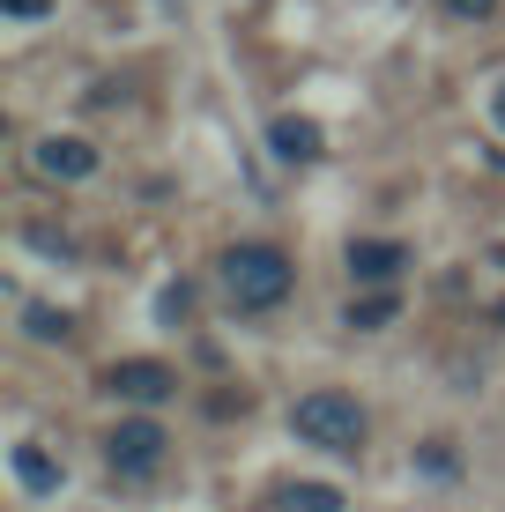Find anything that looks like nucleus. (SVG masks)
I'll use <instances>...</instances> for the list:
<instances>
[{"label":"nucleus","mask_w":505,"mask_h":512,"mask_svg":"<svg viewBox=\"0 0 505 512\" xmlns=\"http://www.w3.org/2000/svg\"><path fill=\"white\" fill-rule=\"evenodd\" d=\"M268 141H275V156H283V164H312V156L327 149L320 127H312V119H298V112H283V119H275Z\"/></svg>","instance_id":"nucleus-7"},{"label":"nucleus","mask_w":505,"mask_h":512,"mask_svg":"<svg viewBox=\"0 0 505 512\" xmlns=\"http://www.w3.org/2000/svg\"><path fill=\"white\" fill-rule=\"evenodd\" d=\"M23 327H30V342H67V334H75V320H67V312H52V305H30Z\"/></svg>","instance_id":"nucleus-11"},{"label":"nucleus","mask_w":505,"mask_h":512,"mask_svg":"<svg viewBox=\"0 0 505 512\" xmlns=\"http://www.w3.org/2000/svg\"><path fill=\"white\" fill-rule=\"evenodd\" d=\"M30 164L45 171V179H90L97 171V149L82 134H45L38 149H30Z\"/></svg>","instance_id":"nucleus-6"},{"label":"nucleus","mask_w":505,"mask_h":512,"mask_svg":"<svg viewBox=\"0 0 505 512\" xmlns=\"http://www.w3.org/2000/svg\"><path fill=\"white\" fill-rule=\"evenodd\" d=\"M446 15H461V23H491L498 0H446Z\"/></svg>","instance_id":"nucleus-13"},{"label":"nucleus","mask_w":505,"mask_h":512,"mask_svg":"<svg viewBox=\"0 0 505 512\" xmlns=\"http://www.w3.org/2000/svg\"><path fill=\"white\" fill-rule=\"evenodd\" d=\"M290 431H298L305 446H320V453H357L364 446V409L350 394H335V386H320V394H305L298 409H290Z\"/></svg>","instance_id":"nucleus-2"},{"label":"nucleus","mask_w":505,"mask_h":512,"mask_svg":"<svg viewBox=\"0 0 505 512\" xmlns=\"http://www.w3.org/2000/svg\"><path fill=\"white\" fill-rule=\"evenodd\" d=\"M8 15H45V0H8Z\"/></svg>","instance_id":"nucleus-14"},{"label":"nucleus","mask_w":505,"mask_h":512,"mask_svg":"<svg viewBox=\"0 0 505 512\" xmlns=\"http://www.w3.org/2000/svg\"><path fill=\"white\" fill-rule=\"evenodd\" d=\"M402 268H409V245H402V238H350V275H357V282L387 290Z\"/></svg>","instance_id":"nucleus-5"},{"label":"nucleus","mask_w":505,"mask_h":512,"mask_svg":"<svg viewBox=\"0 0 505 512\" xmlns=\"http://www.w3.org/2000/svg\"><path fill=\"white\" fill-rule=\"evenodd\" d=\"M491 112H498V127H505V82H498V90H491Z\"/></svg>","instance_id":"nucleus-15"},{"label":"nucleus","mask_w":505,"mask_h":512,"mask_svg":"<svg viewBox=\"0 0 505 512\" xmlns=\"http://www.w3.org/2000/svg\"><path fill=\"white\" fill-rule=\"evenodd\" d=\"M164 423H149V416H134V423H119L112 438H104V461H112L119 475H156L164 468Z\"/></svg>","instance_id":"nucleus-3"},{"label":"nucleus","mask_w":505,"mask_h":512,"mask_svg":"<svg viewBox=\"0 0 505 512\" xmlns=\"http://www.w3.org/2000/svg\"><path fill=\"white\" fill-rule=\"evenodd\" d=\"M275 512H342L335 483H283L275 490Z\"/></svg>","instance_id":"nucleus-8"},{"label":"nucleus","mask_w":505,"mask_h":512,"mask_svg":"<svg viewBox=\"0 0 505 512\" xmlns=\"http://www.w3.org/2000/svg\"><path fill=\"white\" fill-rule=\"evenodd\" d=\"M104 394L156 409V401H171V394H179V372H171V364H156V357H119L112 372H104Z\"/></svg>","instance_id":"nucleus-4"},{"label":"nucleus","mask_w":505,"mask_h":512,"mask_svg":"<svg viewBox=\"0 0 505 512\" xmlns=\"http://www.w3.org/2000/svg\"><path fill=\"white\" fill-rule=\"evenodd\" d=\"M394 312H402V297H394V290H379V297H357V305H350V327H357V334H372V327H387Z\"/></svg>","instance_id":"nucleus-10"},{"label":"nucleus","mask_w":505,"mask_h":512,"mask_svg":"<svg viewBox=\"0 0 505 512\" xmlns=\"http://www.w3.org/2000/svg\"><path fill=\"white\" fill-rule=\"evenodd\" d=\"M186 312H194V290H186V282H171V290L156 297V320H164V327H179Z\"/></svg>","instance_id":"nucleus-12"},{"label":"nucleus","mask_w":505,"mask_h":512,"mask_svg":"<svg viewBox=\"0 0 505 512\" xmlns=\"http://www.w3.org/2000/svg\"><path fill=\"white\" fill-rule=\"evenodd\" d=\"M290 282H298V268H290L283 245H231L223 253V290L246 312H275L290 297Z\"/></svg>","instance_id":"nucleus-1"},{"label":"nucleus","mask_w":505,"mask_h":512,"mask_svg":"<svg viewBox=\"0 0 505 512\" xmlns=\"http://www.w3.org/2000/svg\"><path fill=\"white\" fill-rule=\"evenodd\" d=\"M15 483L45 498V490H60V461H52L45 446H15Z\"/></svg>","instance_id":"nucleus-9"}]
</instances>
